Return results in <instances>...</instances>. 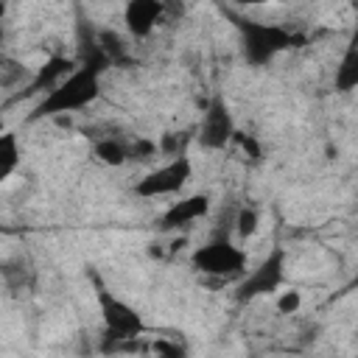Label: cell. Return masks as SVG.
<instances>
[{
	"label": "cell",
	"mask_w": 358,
	"mask_h": 358,
	"mask_svg": "<svg viewBox=\"0 0 358 358\" xmlns=\"http://www.w3.org/2000/svg\"><path fill=\"white\" fill-rule=\"evenodd\" d=\"M90 48L84 62L48 95H42V101L34 106V112L28 115V120H45V117H59V115H73L87 109L90 103L98 101L101 95V73L109 67L106 56L98 50L95 42L84 45Z\"/></svg>",
	"instance_id": "1"
},
{
	"label": "cell",
	"mask_w": 358,
	"mask_h": 358,
	"mask_svg": "<svg viewBox=\"0 0 358 358\" xmlns=\"http://www.w3.org/2000/svg\"><path fill=\"white\" fill-rule=\"evenodd\" d=\"M232 20L241 34V53L255 67H266L280 53L302 42L294 31H288L280 22H263V20H249V17H232Z\"/></svg>",
	"instance_id": "2"
},
{
	"label": "cell",
	"mask_w": 358,
	"mask_h": 358,
	"mask_svg": "<svg viewBox=\"0 0 358 358\" xmlns=\"http://www.w3.org/2000/svg\"><path fill=\"white\" fill-rule=\"evenodd\" d=\"M95 299H98V310L103 319V338H106L103 350H123L145 333L143 313L126 299H120L117 294H112L98 280H95Z\"/></svg>",
	"instance_id": "3"
},
{
	"label": "cell",
	"mask_w": 358,
	"mask_h": 358,
	"mask_svg": "<svg viewBox=\"0 0 358 358\" xmlns=\"http://www.w3.org/2000/svg\"><path fill=\"white\" fill-rule=\"evenodd\" d=\"M190 263L199 274L215 280H241L249 266V255L227 238H213L190 255Z\"/></svg>",
	"instance_id": "4"
},
{
	"label": "cell",
	"mask_w": 358,
	"mask_h": 358,
	"mask_svg": "<svg viewBox=\"0 0 358 358\" xmlns=\"http://www.w3.org/2000/svg\"><path fill=\"white\" fill-rule=\"evenodd\" d=\"M285 282V249L274 246L252 271H246L238 285H235V299L238 302H252L257 296L274 294Z\"/></svg>",
	"instance_id": "5"
},
{
	"label": "cell",
	"mask_w": 358,
	"mask_h": 358,
	"mask_svg": "<svg viewBox=\"0 0 358 358\" xmlns=\"http://www.w3.org/2000/svg\"><path fill=\"white\" fill-rule=\"evenodd\" d=\"M190 173H193V162H190L185 154H176V157H171L165 165H159V168L148 171L143 179H137L134 196H140V199L173 196V193H179V190L187 185Z\"/></svg>",
	"instance_id": "6"
},
{
	"label": "cell",
	"mask_w": 358,
	"mask_h": 358,
	"mask_svg": "<svg viewBox=\"0 0 358 358\" xmlns=\"http://www.w3.org/2000/svg\"><path fill=\"white\" fill-rule=\"evenodd\" d=\"M232 134H235V120L229 115V106L224 103V98L215 95L204 109L201 129H199V143L210 151H221L232 143Z\"/></svg>",
	"instance_id": "7"
},
{
	"label": "cell",
	"mask_w": 358,
	"mask_h": 358,
	"mask_svg": "<svg viewBox=\"0 0 358 358\" xmlns=\"http://www.w3.org/2000/svg\"><path fill=\"white\" fill-rule=\"evenodd\" d=\"M210 213V196L207 193H193V196H185L179 201H173L162 218H159V229L171 232V229H182V227H190L193 221L204 218Z\"/></svg>",
	"instance_id": "8"
},
{
	"label": "cell",
	"mask_w": 358,
	"mask_h": 358,
	"mask_svg": "<svg viewBox=\"0 0 358 358\" xmlns=\"http://www.w3.org/2000/svg\"><path fill=\"white\" fill-rule=\"evenodd\" d=\"M162 14H165V3L159 0H131L123 8V22L134 39H145L157 28Z\"/></svg>",
	"instance_id": "9"
},
{
	"label": "cell",
	"mask_w": 358,
	"mask_h": 358,
	"mask_svg": "<svg viewBox=\"0 0 358 358\" xmlns=\"http://www.w3.org/2000/svg\"><path fill=\"white\" fill-rule=\"evenodd\" d=\"M76 67H78V64H76V59H70V56H50V59H45V64L34 73V78L28 81V87H25L22 95H48V92L56 90Z\"/></svg>",
	"instance_id": "10"
},
{
	"label": "cell",
	"mask_w": 358,
	"mask_h": 358,
	"mask_svg": "<svg viewBox=\"0 0 358 358\" xmlns=\"http://www.w3.org/2000/svg\"><path fill=\"white\" fill-rule=\"evenodd\" d=\"M22 162V148H20V140L14 131H3L0 134V185L20 168Z\"/></svg>",
	"instance_id": "11"
},
{
	"label": "cell",
	"mask_w": 358,
	"mask_h": 358,
	"mask_svg": "<svg viewBox=\"0 0 358 358\" xmlns=\"http://www.w3.org/2000/svg\"><path fill=\"white\" fill-rule=\"evenodd\" d=\"M355 84H358V45L350 42L336 67V90L350 92V90H355Z\"/></svg>",
	"instance_id": "12"
},
{
	"label": "cell",
	"mask_w": 358,
	"mask_h": 358,
	"mask_svg": "<svg viewBox=\"0 0 358 358\" xmlns=\"http://www.w3.org/2000/svg\"><path fill=\"white\" fill-rule=\"evenodd\" d=\"M95 157H98L103 165L117 168V165H123V162L129 159V148H126L120 140H115V137H103V140L95 143Z\"/></svg>",
	"instance_id": "13"
},
{
	"label": "cell",
	"mask_w": 358,
	"mask_h": 358,
	"mask_svg": "<svg viewBox=\"0 0 358 358\" xmlns=\"http://www.w3.org/2000/svg\"><path fill=\"white\" fill-rule=\"evenodd\" d=\"M95 45H98V50L106 56V62H109V64H115V62H123V59H126V45H123V39H120L115 31H101V34H98V39H95Z\"/></svg>",
	"instance_id": "14"
},
{
	"label": "cell",
	"mask_w": 358,
	"mask_h": 358,
	"mask_svg": "<svg viewBox=\"0 0 358 358\" xmlns=\"http://www.w3.org/2000/svg\"><path fill=\"white\" fill-rule=\"evenodd\" d=\"M257 224H260V215L252 210V207H243L238 210V218H235V229L241 238H252L257 232Z\"/></svg>",
	"instance_id": "15"
},
{
	"label": "cell",
	"mask_w": 358,
	"mask_h": 358,
	"mask_svg": "<svg viewBox=\"0 0 358 358\" xmlns=\"http://www.w3.org/2000/svg\"><path fill=\"white\" fill-rule=\"evenodd\" d=\"M232 140L243 148V154L252 159V162H260L263 159V148H260V143H257V137L255 134H243V131H235L232 134Z\"/></svg>",
	"instance_id": "16"
},
{
	"label": "cell",
	"mask_w": 358,
	"mask_h": 358,
	"mask_svg": "<svg viewBox=\"0 0 358 358\" xmlns=\"http://www.w3.org/2000/svg\"><path fill=\"white\" fill-rule=\"evenodd\" d=\"M299 305H302V294L299 291H282L280 296H277V310L280 313H296L299 310Z\"/></svg>",
	"instance_id": "17"
},
{
	"label": "cell",
	"mask_w": 358,
	"mask_h": 358,
	"mask_svg": "<svg viewBox=\"0 0 358 358\" xmlns=\"http://www.w3.org/2000/svg\"><path fill=\"white\" fill-rule=\"evenodd\" d=\"M154 352L159 358H185V347H179L176 341H168V338H157L154 341Z\"/></svg>",
	"instance_id": "18"
},
{
	"label": "cell",
	"mask_w": 358,
	"mask_h": 358,
	"mask_svg": "<svg viewBox=\"0 0 358 358\" xmlns=\"http://www.w3.org/2000/svg\"><path fill=\"white\" fill-rule=\"evenodd\" d=\"M20 76H22V67H20V64H14V62H8V59H0V87L14 84Z\"/></svg>",
	"instance_id": "19"
},
{
	"label": "cell",
	"mask_w": 358,
	"mask_h": 358,
	"mask_svg": "<svg viewBox=\"0 0 358 358\" xmlns=\"http://www.w3.org/2000/svg\"><path fill=\"white\" fill-rule=\"evenodd\" d=\"M159 148H157V143H151V140H137L131 148H129V157H137V159H148V157H154Z\"/></svg>",
	"instance_id": "20"
},
{
	"label": "cell",
	"mask_w": 358,
	"mask_h": 358,
	"mask_svg": "<svg viewBox=\"0 0 358 358\" xmlns=\"http://www.w3.org/2000/svg\"><path fill=\"white\" fill-rule=\"evenodd\" d=\"M3 131H6V123H3V120H0V134H3Z\"/></svg>",
	"instance_id": "21"
},
{
	"label": "cell",
	"mask_w": 358,
	"mask_h": 358,
	"mask_svg": "<svg viewBox=\"0 0 358 358\" xmlns=\"http://www.w3.org/2000/svg\"><path fill=\"white\" fill-rule=\"evenodd\" d=\"M3 36H6V34H3V25H0V45H3Z\"/></svg>",
	"instance_id": "22"
},
{
	"label": "cell",
	"mask_w": 358,
	"mask_h": 358,
	"mask_svg": "<svg viewBox=\"0 0 358 358\" xmlns=\"http://www.w3.org/2000/svg\"><path fill=\"white\" fill-rule=\"evenodd\" d=\"M0 229H3V227H0Z\"/></svg>",
	"instance_id": "23"
}]
</instances>
